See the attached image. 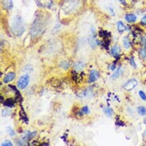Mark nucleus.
<instances>
[{"label": "nucleus", "mask_w": 146, "mask_h": 146, "mask_svg": "<svg viewBox=\"0 0 146 146\" xmlns=\"http://www.w3.org/2000/svg\"><path fill=\"white\" fill-rule=\"evenodd\" d=\"M119 2L122 4V5H125H125H127V3L125 0H119Z\"/></svg>", "instance_id": "28"}, {"label": "nucleus", "mask_w": 146, "mask_h": 146, "mask_svg": "<svg viewBox=\"0 0 146 146\" xmlns=\"http://www.w3.org/2000/svg\"><path fill=\"white\" fill-rule=\"evenodd\" d=\"M79 7V0H64L62 3V9L66 14H71Z\"/></svg>", "instance_id": "2"}, {"label": "nucleus", "mask_w": 146, "mask_h": 146, "mask_svg": "<svg viewBox=\"0 0 146 146\" xmlns=\"http://www.w3.org/2000/svg\"><path fill=\"white\" fill-rule=\"evenodd\" d=\"M144 123H145V125H146V118L145 119V121H144Z\"/></svg>", "instance_id": "30"}, {"label": "nucleus", "mask_w": 146, "mask_h": 146, "mask_svg": "<svg viewBox=\"0 0 146 146\" xmlns=\"http://www.w3.org/2000/svg\"><path fill=\"white\" fill-rule=\"evenodd\" d=\"M30 82V77L28 74H24L21 76L18 81L17 86L20 90H24L26 87L27 86L28 84Z\"/></svg>", "instance_id": "4"}, {"label": "nucleus", "mask_w": 146, "mask_h": 146, "mask_svg": "<svg viewBox=\"0 0 146 146\" xmlns=\"http://www.w3.org/2000/svg\"><path fill=\"white\" fill-rule=\"evenodd\" d=\"M11 31L16 36H20L25 31L23 21L19 16H16L11 22Z\"/></svg>", "instance_id": "1"}, {"label": "nucleus", "mask_w": 146, "mask_h": 146, "mask_svg": "<svg viewBox=\"0 0 146 146\" xmlns=\"http://www.w3.org/2000/svg\"><path fill=\"white\" fill-rule=\"evenodd\" d=\"M137 110V113L141 116H145L146 115V108L145 106H138Z\"/></svg>", "instance_id": "16"}, {"label": "nucleus", "mask_w": 146, "mask_h": 146, "mask_svg": "<svg viewBox=\"0 0 146 146\" xmlns=\"http://www.w3.org/2000/svg\"><path fill=\"white\" fill-rule=\"evenodd\" d=\"M15 78V74L14 72H11V73H8L3 78V82L4 83H8L10 82H11L14 80V78Z\"/></svg>", "instance_id": "10"}, {"label": "nucleus", "mask_w": 146, "mask_h": 146, "mask_svg": "<svg viewBox=\"0 0 146 146\" xmlns=\"http://www.w3.org/2000/svg\"><path fill=\"white\" fill-rule=\"evenodd\" d=\"M37 5L42 8H50L53 4V0H35Z\"/></svg>", "instance_id": "6"}, {"label": "nucleus", "mask_w": 146, "mask_h": 146, "mask_svg": "<svg viewBox=\"0 0 146 146\" xmlns=\"http://www.w3.org/2000/svg\"><path fill=\"white\" fill-rule=\"evenodd\" d=\"M99 78V73L97 70H91L90 74V76H89V81L88 82L89 83H92L96 82L98 78Z\"/></svg>", "instance_id": "7"}, {"label": "nucleus", "mask_w": 146, "mask_h": 146, "mask_svg": "<svg viewBox=\"0 0 146 146\" xmlns=\"http://www.w3.org/2000/svg\"><path fill=\"white\" fill-rule=\"evenodd\" d=\"M123 45H124L125 48H126V49H129V48L130 47V40H129V38L128 37L124 38V39H123Z\"/></svg>", "instance_id": "17"}, {"label": "nucleus", "mask_w": 146, "mask_h": 146, "mask_svg": "<svg viewBox=\"0 0 146 146\" xmlns=\"http://www.w3.org/2000/svg\"><path fill=\"white\" fill-rule=\"evenodd\" d=\"M2 146H12L13 145V144H12L11 141H5V142L2 143V145H1Z\"/></svg>", "instance_id": "25"}, {"label": "nucleus", "mask_w": 146, "mask_h": 146, "mask_svg": "<svg viewBox=\"0 0 146 146\" xmlns=\"http://www.w3.org/2000/svg\"><path fill=\"white\" fill-rule=\"evenodd\" d=\"M139 55L140 57L143 58V59H145L146 58V48H141L140 49V50H139Z\"/></svg>", "instance_id": "20"}, {"label": "nucleus", "mask_w": 146, "mask_h": 146, "mask_svg": "<svg viewBox=\"0 0 146 146\" xmlns=\"http://www.w3.org/2000/svg\"><path fill=\"white\" fill-rule=\"evenodd\" d=\"M141 44L145 47H146V34L141 36Z\"/></svg>", "instance_id": "22"}, {"label": "nucleus", "mask_w": 146, "mask_h": 146, "mask_svg": "<svg viewBox=\"0 0 146 146\" xmlns=\"http://www.w3.org/2000/svg\"><path fill=\"white\" fill-rule=\"evenodd\" d=\"M115 69H116V64L113 63V65H111V66H110V70H114Z\"/></svg>", "instance_id": "27"}, {"label": "nucleus", "mask_w": 146, "mask_h": 146, "mask_svg": "<svg viewBox=\"0 0 146 146\" xmlns=\"http://www.w3.org/2000/svg\"><path fill=\"white\" fill-rule=\"evenodd\" d=\"M121 67H118V69H117V70H116V71L112 74V76H111V78L113 79H116L118 78L119 76L121 75Z\"/></svg>", "instance_id": "18"}, {"label": "nucleus", "mask_w": 146, "mask_h": 146, "mask_svg": "<svg viewBox=\"0 0 146 146\" xmlns=\"http://www.w3.org/2000/svg\"><path fill=\"white\" fill-rule=\"evenodd\" d=\"M141 24L142 26H146V15H145L143 17L141 20Z\"/></svg>", "instance_id": "26"}, {"label": "nucleus", "mask_w": 146, "mask_h": 146, "mask_svg": "<svg viewBox=\"0 0 146 146\" xmlns=\"http://www.w3.org/2000/svg\"><path fill=\"white\" fill-rule=\"evenodd\" d=\"M120 51H121V48L118 46H113V47L111 48L110 50V53L113 56H115V57H117V56L120 55Z\"/></svg>", "instance_id": "11"}, {"label": "nucleus", "mask_w": 146, "mask_h": 146, "mask_svg": "<svg viewBox=\"0 0 146 146\" xmlns=\"http://www.w3.org/2000/svg\"><path fill=\"white\" fill-rule=\"evenodd\" d=\"M110 12H112V15H114V12H113V10L112 8H110Z\"/></svg>", "instance_id": "29"}, {"label": "nucleus", "mask_w": 146, "mask_h": 146, "mask_svg": "<svg viewBox=\"0 0 146 146\" xmlns=\"http://www.w3.org/2000/svg\"><path fill=\"white\" fill-rule=\"evenodd\" d=\"M85 66H86V64L82 61H78L74 64V69L76 70H82Z\"/></svg>", "instance_id": "14"}, {"label": "nucleus", "mask_w": 146, "mask_h": 146, "mask_svg": "<svg viewBox=\"0 0 146 146\" xmlns=\"http://www.w3.org/2000/svg\"><path fill=\"white\" fill-rule=\"evenodd\" d=\"M7 129H8V131H7L8 133L11 135V137H13V136H15V132L11 128H8Z\"/></svg>", "instance_id": "24"}, {"label": "nucleus", "mask_w": 146, "mask_h": 146, "mask_svg": "<svg viewBox=\"0 0 146 146\" xmlns=\"http://www.w3.org/2000/svg\"><path fill=\"white\" fill-rule=\"evenodd\" d=\"M104 113H105V114L106 115L107 117H113V110L111 109L110 107H106V108L104 109Z\"/></svg>", "instance_id": "15"}, {"label": "nucleus", "mask_w": 146, "mask_h": 146, "mask_svg": "<svg viewBox=\"0 0 146 146\" xmlns=\"http://www.w3.org/2000/svg\"><path fill=\"white\" fill-rule=\"evenodd\" d=\"M90 113V110H89V107L86 106H83L81 110H80V114L81 115H85V114H88Z\"/></svg>", "instance_id": "19"}, {"label": "nucleus", "mask_w": 146, "mask_h": 146, "mask_svg": "<svg viewBox=\"0 0 146 146\" xmlns=\"http://www.w3.org/2000/svg\"><path fill=\"white\" fill-rule=\"evenodd\" d=\"M129 63H130V65L133 66V68H137V65H136V63H135V61L134 59H133V58H131L130 59H129Z\"/></svg>", "instance_id": "23"}, {"label": "nucleus", "mask_w": 146, "mask_h": 146, "mask_svg": "<svg viewBox=\"0 0 146 146\" xmlns=\"http://www.w3.org/2000/svg\"><path fill=\"white\" fill-rule=\"evenodd\" d=\"M125 19L126 20L128 23H135L137 19V17L134 14H127L125 17Z\"/></svg>", "instance_id": "9"}, {"label": "nucleus", "mask_w": 146, "mask_h": 146, "mask_svg": "<svg viewBox=\"0 0 146 146\" xmlns=\"http://www.w3.org/2000/svg\"><path fill=\"white\" fill-rule=\"evenodd\" d=\"M139 95H140V98L142 99L143 101H146V94H145V92L142 90L139 91Z\"/></svg>", "instance_id": "21"}, {"label": "nucleus", "mask_w": 146, "mask_h": 146, "mask_svg": "<svg viewBox=\"0 0 146 146\" xmlns=\"http://www.w3.org/2000/svg\"><path fill=\"white\" fill-rule=\"evenodd\" d=\"M42 20H41L37 18V19L34 22V24L31 27V35L32 36H39L42 34V32L45 30L44 29V25L43 23H42Z\"/></svg>", "instance_id": "3"}, {"label": "nucleus", "mask_w": 146, "mask_h": 146, "mask_svg": "<svg viewBox=\"0 0 146 146\" xmlns=\"http://www.w3.org/2000/svg\"><path fill=\"white\" fill-rule=\"evenodd\" d=\"M117 31H118L120 33H123V32L127 30L126 26L121 21H118V22L117 23Z\"/></svg>", "instance_id": "12"}, {"label": "nucleus", "mask_w": 146, "mask_h": 146, "mask_svg": "<svg viewBox=\"0 0 146 146\" xmlns=\"http://www.w3.org/2000/svg\"><path fill=\"white\" fill-rule=\"evenodd\" d=\"M137 86V81L135 78H131L129 79L128 82H126L124 84L123 88H124L125 90H126L130 91L133 90Z\"/></svg>", "instance_id": "5"}, {"label": "nucleus", "mask_w": 146, "mask_h": 146, "mask_svg": "<svg viewBox=\"0 0 146 146\" xmlns=\"http://www.w3.org/2000/svg\"><path fill=\"white\" fill-rule=\"evenodd\" d=\"M3 106L6 107H9V108H12L15 106V101L11 98L7 99L5 102H3Z\"/></svg>", "instance_id": "13"}, {"label": "nucleus", "mask_w": 146, "mask_h": 146, "mask_svg": "<svg viewBox=\"0 0 146 146\" xmlns=\"http://www.w3.org/2000/svg\"><path fill=\"white\" fill-rule=\"evenodd\" d=\"M2 6L7 11H11L13 8L12 0H2Z\"/></svg>", "instance_id": "8"}]
</instances>
